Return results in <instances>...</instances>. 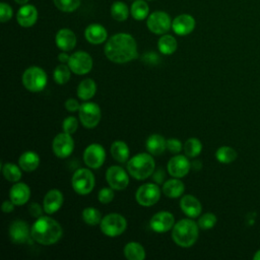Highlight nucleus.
<instances>
[{"mask_svg":"<svg viewBox=\"0 0 260 260\" xmlns=\"http://www.w3.org/2000/svg\"><path fill=\"white\" fill-rule=\"evenodd\" d=\"M101 109L99 105L92 102H86L82 104L78 110V118L80 123L88 129L98 126L101 120Z\"/></svg>","mask_w":260,"mask_h":260,"instance_id":"1a4fd4ad","label":"nucleus"},{"mask_svg":"<svg viewBox=\"0 0 260 260\" xmlns=\"http://www.w3.org/2000/svg\"><path fill=\"white\" fill-rule=\"evenodd\" d=\"M111 154L118 162H126L129 159L130 150L124 141L117 140L111 145Z\"/></svg>","mask_w":260,"mask_h":260,"instance_id":"c85d7f7f","label":"nucleus"},{"mask_svg":"<svg viewBox=\"0 0 260 260\" xmlns=\"http://www.w3.org/2000/svg\"><path fill=\"white\" fill-rule=\"evenodd\" d=\"M52 149L56 156L60 158L68 157L74 149V140L71 137V134L66 132L57 134L53 139Z\"/></svg>","mask_w":260,"mask_h":260,"instance_id":"f8f14e48","label":"nucleus"},{"mask_svg":"<svg viewBox=\"0 0 260 260\" xmlns=\"http://www.w3.org/2000/svg\"><path fill=\"white\" fill-rule=\"evenodd\" d=\"M177 47H178L177 40L171 35H162L157 42V48L159 52L164 55H171L175 53V51L177 50Z\"/></svg>","mask_w":260,"mask_h":260,"instance_id":"7c9ffc66","label":"nucleus"},{"mask_svg":"<svg viewBox=\"0 0 260 260\" xmlns=\"http://www.w3.org/2000/svg\"><path fill=\"white\" fill-rule=\"evenodd\" d=\"M167 149L172 153H179L183 149V144L177 138H170L167 140Z\"/></svg>","mask_w":260,"mask_h":260,"instance_id":"c03bdc74","label":"nucleus"},{"mask_svg":"<svg viewBox=\"0 0 260 260\" xmlns=\"http://www.w3.org/2000/svg\"><path fill=\"white\" fill-rule=\"evenodd\" d=\"M199 235V226L193 219L183 218L176 222L172 229V238L176 245L182 248L193 246Z\"/></svg>","mask_w":260,"mask_h":260,"instance_id":"7ed1b4c3","label":"nucleus"},{"mask_svg":"<svg viewBox=\"0 0 260 260\" xmlns=\"http://www.w3.org/2000/svg\"><path fill=\"white\" fill-rule=\"evenodd\" d=\"M124 255L128 260H143L145 250L138 242H129L124 247Z\"/></svg>","mask_w":260,"mask_h":260,"instance_id":"c756f323","label":"nucleus"},{"mask_svg":"<svg viewBox=\"0 0 260 260\" xmlns=\"http://www.w3.org/2000/svg\"><path fill=\"white\" fill-rule=\"evenodd\" d=\"M185 185L179 178H174L166 181L162 184V193L169 198H178L183 195Z\"/></svg>","mask_w":260,"mask_h":260,"instance_id":"393cba45","label":"nucleus"},{"mask_svg":"<svg viewBox=\"0 0 260 260\" xmlns=\"http://www.w3.org/2000/svg\"><path fill=\"white\" fill-rule=\"evenodd\" d=\"M165 179H166V173L164 170L158 169L155 172H153L152 174V180L156 183V184H162L165 183Z\"/></svg>","mask_w":260,"mask_h":260,"instance_id":"de8ad7c7","label":"nucleus"},{"mask_svg":"<svg viewBox=\"0 0 260 260\" xmlns=\"http://www.w3.org/2000/svg\"><path fill=\"white\" fill-rule=\"evenodd\" d=\"M253 259H254V260H260V249L255 252V254H254V256H253Z\"/></svg>","mask_w":260,"mask_h":260,"instance_id":"603ef678","label":"nucleus"},{"mask_svg":"<svg viewBox=\"0 0 260 260\" xmlns=\"http://www.w3.org/2000/svg\"><path fill=\"white\" fill-rule=\"evenodd\" d=\"M237 156H238L237 151L233 147L226 146V145L218 147L215 151L216 159L220 164H224V165H228V164H231V162L235 161Z\"/></svg>","mask_w":260,"mask_h":260,"instance_id":"2f4dec72","label":"nucleus"},{"mask_svg":"<svg viewBox=\"0 0 260 260\" xmlns=\"http://www.w3.org/2000/svg\"><path fill=\"white\" fill-rule=\"evenodd\" d=\"M14 206H15V204L11 200H5L2 203L1 208H2V211L4 213H10V212H12L14 210Z\"/></svg>","mask_w":260,"mask_h":260,"instance_id":"09e8293b","label":"nucleus"},{"mask_svg":"<svg viewBox=\"0 0 260 260\" xmlns=\"http://www.w3.org/2000/svg\"><path fill=\"white\" fill-rule=\"evenodd\" d=\"M180 207L184 214L188 217L195 218L200 215L202 211V205L200 201L193 195H184L180 200Z\"/></svg>","mask_w":260,"mask_h":260,"instance_id":"aec40b11","label":"nucleus"},{"mask_svg":"<svg viewBox=\"0 0 260 260\" xmlns=\"http://www.w3.org/2000/svg\"><path fill=\"white\" fill-rule=\"evenodd\" d=\"M55 6L63 12H73L81 3V0H53Z\"/></svg>","mask_w":260,"mask_h":260,"instance_id":"58836bf2","label":"nucleus"},{"mask_svg":"<svg viewBox=\"0 0 260 260\" xmlns=\"http://www.w3.org/2000/svg\"><path fill=\"white\" fill-rule=\"evenodd\" d=\"M106 159V150L99 143L89 144L83 152V161L89 169L101 168Z\"/></svg>","mask_w":260,"mask_h":260,"instance_id":"ddd939ff","label":"nucleus"},{"mask_svg":"<svg viewBox=\"0 0 260 260\" xmlns=\"http://www.w3.org/2000/svg\"><path fill=\"white\" fill-rule=\"evenodd\" d=\"M63 235L61 224L50 216H40L30 228L31 238L39 244L50 246L57 243Z\"/></svg>","mask_w":260,"mask_h":260,"instance_id":"f03ea898","label":"nucleus"},{"mask_svg":"<svg viewBox=\"0 0 260 260\" xmlns=\"http://www.w3.org/2000/svg\"><path fill=\"white\" fill-rule=\"evenodd\" d=\"M104 52L110 61L118 64L128 63L138 56L135 39L126 32H119L112 36L107 41Z\"/></svg>","mask_w":260,"mask_h":260,"instance_id":"f257e3e1","label":"nucleus"},{"mask_svg":"<svg viewBox=\"0 0 260 260\" xmlns=\"http://www.w3.org/2000/svg\"><path fill=\"white\" fill-rule=\"evenodd\" d=\"M67 64L71 71L76 75H84L91 70L93 62L88 53L84 51H77L70 56Z\"/></svg>","mask_w":260,"mask_h":260,"instance_id":"9d476101","label":"nucleus"},{"mask_svg":"<svg viewBox=\"0 0 260 260\" xmlns=\"http://www.w3.org/2000/svg\"><path fill=\"white\" fill-rule=\"evenodd\" d=\"M64 106H65V108H66V110H67L68 112H76V111L79 110V108H80L81 105L78 103L77 100L70 98V99H68V100L65 102Z\"/></svg>","mask_w":260,"mask_h":260,"instance_id":"49530a36","label":"nucleus"},{"mask_svg":"<svg viewBox=\"0 0 260 260\" xmlns=\"http://www.w3.org/2000/svg\"><path fill=\"white\" fill-rule=\"evenodd\" d=\"M9 237L13 243L23 244L28 241L29 237H31L30 229L25 221L16 219L9 225Z\"/></svg>","mask_w":260,"mask_h":260,"instance_id":"f3484780","label":"nucleus"},{"mask_svg":"<svg viewBox=\"0 0 260 260\" xmlns=\"http://www.w3.org/2000/svg\"><path fill=\"white\" fill-rule=\"evenodd\" d=\"M69 58H70V56H69L66 52H64V51L58 55V60H59L61 63H64V64H65V63H68Z\"/></svg>","mask_w":260,"mask_h":260,"instance_id":"8fccbe9b","label":"nucleus"},{"mask_svg":"<svg viewBox=\"0 0 260 260\" xmlns=\"http://www.w3.org/2000/svg\"><path fill=\"white\" fill-rule=\"evenodd\" d=\"M106 180L114 190H124L129 184L127 172L120 166H112L106 172Z\"/></svg>","mask_w":260,"mask_h":260,"instance_id":"4468645a","label":"nucleus"},{"mask_svg":"<svg viewBox=\"0 0 260 260\" xmlns=\"http://www.w3.org/2000/svg\"><path fill=\"white\" fill-rule=\"evenodd\" d=\"M160 198V189L155 183H146L141 185L135 193L136 202L144 207L154 205Z\"/></svg>","mask_w":260,"mask_h":260,"instance_id":"6e6552de","label":"nucleus"},{"mask_svg":"<svg viewBox=\"0 0 260 260\" xmlns=\"http://www.w3.org/2000/svg\"><path fill=\"white\" fill-rule=\"evenodd\" d=\"M18 165L20 169L24 172H34L40 166V156L37 152L28 150L23 153L18 158Z\"/></svg>","mask_w":260,"mask_h":260,"instance_id":"a878e982","label":"nucleus"},{"mask_svg":"<svg viewBox=\"0 0 260 260\" xmlns=\"http://www.w3.org/2000/svg\"><path fill=\"white\" fill-rule=\"evenodd\" d=\"M81 216H82L83 221L88 225H96V224L101 223V220L103 218L99 209H96L94 207L84 208L82 210Z\"/></svg>","mask_w":260,"mask_h":260,"instance_id":"4c0bfd02","label":"nucleus"},{"mask_svg":"<svg viewBox=\"0 0 260 260\" xmlns=\"http://www.w3.org/2000/svg\"><path fill=\"white\" fill-rule=\"evenodd\" d=\"M17 4H19V5H25V4H27V2H28V0H14Z\"/></svg>","mask_w":260,"mask_h":260,"instance_id":"864d4df0","label":"nucleus"},{"mask_svg":"<svg viewBox=\"0 0 260 260\" xmlns=\"http://www.w3.org/2000/svg\"><path fill=\"white\" fill-rule=\"evenodd\" d=\"M77 128H78V120L75 117L69 116L63 120V123H62L63 132H66L68 134H73L76 132Z\"/></svg>","mask_w":260,"mask_h":260,"instance_id":"a19ab883","label":"nucleus"},{"mask_svg":"<svg viewBox=\"0 0 260 260\" xmlns=\"http://www.w3.org/2000/svg\"><path fill=\"white\" fill-rule=\"evenodd\" d=\"M13 11L12 8L10 7L9 4L2 2L0 4V19L2 22H6L8 20H10V18L12 17Z\"/></svg>","mask_w":260,"mask_h":260,"instance_id":"37998d69","label":"nucleus"},{"mask_svg":"<svg viewBox=\"0 0 260 260\" xmlns=\"http://www.w3.org/2000/svg\"><path fill=\"white\" fill-rule=\"evenodd\" d=\"M146 25L151 32L155 35H164L172 27V20L167 12L154 11L147 17Z\"/></svg>","mask_w":260,"mask_h":260,"instance_id":"9b49d317","label":"nucleus"},{"mask_svg":"<svg viewBox=\"0 0 260 260\" xmlns=\"http://www.w3.org/2000/svg\"><path fill=\"white\" fill-rule=\"evenodd\" d=\"M149 12V7L147 3L143 0H136L132 3L130 8V13L132 17L136 20H143L147 17Z\"/></svg>","mask_w":260,"mask_h":260,"instance_id":"72a5a7b5","label":"nucleus"},{"mask_svg":"<svg viewBox=\"0 0 260 260\" xmlns=\"http://www.w3.org/2000/svg\"><path fill=\"white\" fill-rule=\"evenodd\" d=\"M100 226L104 235L110 238H114L125 232L127 228V221L125 217L119 213H110L102 218Z\"/></svg>","mask_w":260,"mask_h":260,"instance_id":"423d86ee","label":"nucleus"},{"mask_svg":"<svg viewBox=\"0 0 260 260\" xmlns=\"http://www.w3.org/2000/svg\"><path fill=\"white\" fill-rule=\"evenodd\" d=\"M63 201H64V197L60 190L52 189L48 191L43 200L44 211L48 214L55 213L61 208Z\"/></svg>","mask_w":260,"mask_h":260,"instance_id":"6ab92c4d","label":"nucleus"},{"mask_svg":"<svg viewBox=\"0 0 260 260\" xmlns=\"http://www.w3.org/2000/svg\"><path fill=\"white\" fill-rule=\"evenodd\" d=\"M30 197V189L24 183H15L9 190V199L16 205L20 206L26 203Z\"/></svg>","mask_w":260,"mask_h":260,"instance_id":"5701e85b","label":"nucleus"},{"mask_svg":"<svg viewBox=\"0 0 260 260\" xmlns=\"http://www.w3.org/2000/svg\"><path fill=\"white\" fill-rule=\"evenodd\" d=\"M216 221H217V218H216L215 214H213L211 212H206L199 217L197 223H198L199 229L206 231V230L212 229L215 225Z\"/></svg>","mask_w":260,"mask_h":260,"instance_id":"ea45409f","label":"nucleus"},{"mask_svg":"<svg viewBox=\"0 0 260 260\" xmlns=\"http://www.w3.org/2000/svg\"><path fill=\"white\" fill-rule=\"evenodd\" d=\"M191 169V161H189L188 156L178 154L173 156L168 165H167V170L168 173L173 177V178H183L185 177Z\"/></svg>","mask_w":260,"mask_h":260,"instance_id":"2eb2a0df","label":"nucleus"},{"mask_svg":"<svg viewBox=\"0 0 260 260\" xmlns=\"http://www.w3.org/2000/svg\"><path fill=\"white\" fill-rule=\"evenodd\" d=\"M28 211L29 214L34 217H40L43 215V211H44V207H42L38 202H32L30 203V205L28 206Z\"/></svg>","mask_w":260,"mask_h":260,"instance_id":"a18cd8bd","label":"nucleus"},{"mask_svg":"<svg viewBox=\"0 0 260 260\" xmlns=\"http://www.w3.org/2000/svg\"><path fill=\"white\" fill-rule=\"evenodd\" d=\"M196 25L194 17L190 14H180L172 21V29L179 36H187L191 34Z\"/></svg>","mask_w":260,"mask_h":260,"instance_id":"a211bd4d","label":"nucleus"},{"mask_svg":"<svg viewBox=\"0 0 260 260\" xmlns=\"http://www.w3.org/2000/svg\"><path fill=\"white\" fill-rule=\"evenodd\" d=\"M84 37L88 43L92 45H100L107 40L108 32L102 24L91 23L85 28Z\"/></svg>","mask_w":260,"mask_h":260,"instance_id":"b1692460","label":"nucleus"},{"mask_svg":"<svg viewBox=\"0 0 260 260\" xmlns=\"http://www.w3.org/2000/svg\"><path fill=\"white\" fill-rule=\"evenodd\" d=\"M149 1H151V0H149Z\"/></svg>","mask_w":260,"mask_h":260,"instance_id":"5fc2aeb1","label":"nucleus"},{"mask_svg":"<svg viewBox=\"0 0 260 260\" xmlns=\"http://www.w3.org/2000/svg\"><path fill=\"white\" fill-rule=\"evenodd\" d=\"M111 15L117 21H124L129 16V8L126 3L116 1L111 6Z\"/></svg>","mask_w":260,"mask_h":260,"instance_id":"f704fd0d","label":"nucleus"},{"mask_svg":"<svg viewBox=\"0 0 260 260\" xmlns=\"http://www.w3.org/2000/svg\"><path fill=\"white\" fill-rule=\"evenodd\" d=\"M185 155L188 157H195L200 154L202 150V143L198 138L191 137L183 145Z\"/></svg>","mask_w":260,"mask_h":260,"instance_id":"e433bc0d","label":"nucleus"},{"mask_svg":"<svg viewBox=\"0 0 260 260\" xmlns=\"http://www.w3.org/2000/svg\"><path fill=\"white\" fill-rule=\"evenodd\" d=\"M114 189L113 188H108V187H105V188H102L98 194V199L99 201L102 203V204H108L110 203L113 199H114Z\"/></svg>","mask_w":260,"mask_h":260,"instance_id":"79ce46f5","label":"nucleus"},{"mask_svg":"<svg viewBox=\"0 0 260 260\" xmlns=\"http://www.w3.org/2000/svg\"><path fill=\"white\" fill-rule=\"evenodd\" d=\"M77 96L82 101H89L96 92V84L93 79L85 78L77 86Z\"/></svg>","mask_w":260,"mask_h":260,"instance_id":"cd10ccee","label":"nucleus"},{"mask_svg":"<svg viewBox=\"0 0 260 260\" xmlns=\"http://www.w3.org/2000/svg\"><path fill=\"white\" fill-rule=\"evenodd\" d=\"M71 72L72 71L68 65H65L64 63L57 65L53 72V77L55 82L58 84L67 83L71 77Z\"/></svg>","mask_w":260,"mask_h":260,"instance_id":"c9c22d12","label":"nucleus"},{"mask_svg":"<svg viewBox=\"0 0 260 260\" xmlns=\"http://www.w3.org/2000/svg\"><path fill=\"white\" fill-rule=\"evenodd\" d=\"M147 151L152 155H160L167 149V140L159 134H151L145 142Z\"/></svg>","mask_w":260,"mask_h":260,"instance_id":"bb28decb","label":"nucleus"},{"mask_svg":"<svg viewBox=\"0 0 260 260\" xmlns=\"http://www.w3.org/2000/svg\"><path fill=\"white\" fill-rule=\"evenodd\" d=\"M55 43L60 50L68 52L74 49L76 45V36L69 28H61L56 34Z\"/></svg>","mask_w":260,"mask_h":260,"instance_id":"4be33fe9","label":"nucleus"},{"mask_svg":"<svg viewBox=\"0 0 260 260\" xmlns=\"http://www.w3.org/2000/svg\"><path fill=\"white\" fill-rule=\"evenodd\" d=\"M191 168L194 169L195 171H199L201 168H202V164L200 160L196 159V160H193L191 161Z\"/></svg>","mask_w":260,"mask_h":260,"instance_id":"3c124183","label":"nucleus"},{"mask_svg":"<svg viewBox=\"0 0 260 260\" xmlns=\"http://www.w3.org/2000/svg\"><path fill=\"white\" fill-rule=\"evenodd\" d=\"M94 184L95 180L92 172L84 168L75 171L71 179V186L79 195H86L90 193L94 187Z\"/></svg>","mask_w":260,"mask_h":260,"instance_id":"0eeeda50","label":"nucleus"},{"mask_svg":"<svg viewBox=\"0 0 260 260\" xmlns=\"http://www.w3.org/2000/svg\"><path fill=\"white\" fill-rule=\"evenodd\" d=\"M21 171L22 170L20 169V167H17L12 162H6L2 165V174L4 178L9 182H18L22 176Z\"/></svg>","mask_w":260,"mask_h":260,"instance_id":"473e14b6","label":"nucleus"},{"mask_svg":"<svg viewBox=\"0 0 260 260\" xmlns=\"http://www.w3.org/2000/svg\"><path fill=\"white\" fill-rule=\"evenodd\" d=\"M47 74L41 67L30 66L21 76L22 85L31 92H39L43 90L47 85Z\"/></svg>","mask_w":260,"mask_h":260,"instance_id":"39448f33","label":"nucleus"},{"mask_svg":"<svg viewBox=\"0 0 260 260\" xmlns=\"http://www.w3.org/2000/svg\"><path fill=\"white\" fill-rule=\"evenodd\" d=\"M155 164L152 154L140 152L132 156L127 161V171L131 177L136 180L142 181L152 176Z\"/></svg>","mask_w":260,"mask_h":260,"instance_id":"20e7f679","label":"nucleus"},{"mask_svg":"<svg viewBox=\"0 0 260 260\" xmlns=\"http://www.w3.org/2000/svg\"><path fill=\"white\" fill-rule=\"evenodd\" d=\"M38 19V10L34 5H22L16 14V20L22 27L32 26Z\"/></svg>","mask_w":260,"mask_h":260,"instance_id":"412c9836","label":"nucleus"},{"mask_svg":"<svg viewBox=\"0 0 260 260\" xmlns=\"http://www.w3.org/2000/svg\"><path fill=\"white\" fill-rule=\"evenodd\" d=\"M175 217L169 211H158L149 220L150 229L155 233H167L173 229Z\"/></svg>","mask_w":260,"mask_h":260,"instance_id":"dca6fc26","label":"nucleus"}]
</instances>
